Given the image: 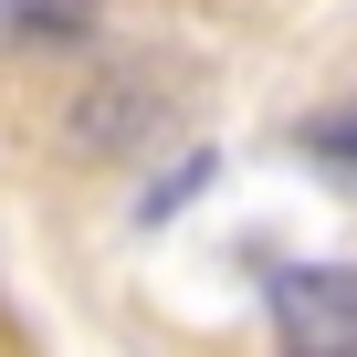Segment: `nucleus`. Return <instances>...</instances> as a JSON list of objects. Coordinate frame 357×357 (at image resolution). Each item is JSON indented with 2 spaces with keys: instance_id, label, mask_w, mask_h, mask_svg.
Wrapping results in <instances>:
<instances>
[{
  "instance_id": "20e7f679",
  "label": "nucleus",
  "mask_w": 357,
  "mask_h": 357,
  "mask_svg": "<svg viewBox=\"0 0 357 357\" xmlns=\"http://www.w3.org/2000/svg\"><path fill=\"white\" fill-rule=\"evenodd\" d=\"M305 147H315L326 168H357V105H347V116H326V126H305Z\"/></svg>"
},
{
  "instance_id": "7ed1b4c3",
  "label": "nucleus",
  "mask_w": 357,
  "mask_h": 357,
  "mask_svg": "<svg viewBox=\"0 0 357 357\" xmlns=\"http://www.w3.org/2000/svg\"><path fill=\"white\" fill-rule=\"evenodd\" d=\"M11 32H32V43H84V0H32Z\"/></svg>"
},
{
  "instance_id": "f03ea898",
  "label": "nucleus",
  "mask_w": 357,
  "mask_h": 357,
  "mask_svg": "<svg viewBox=\"0 0 357 357\" xmlns=\"http://www.w3.org/2000/svg\"><path fill=\"white\" fill-rule=\"evenodd\" d=\"M211 178H221V158H190V168H168L158 190L137 200V221H147V231H158V221H178V211H190V190H211Z\"/></svg>"
},
{
  "instance_id": "f257e3e1",
  "label": "nucleus",
  "mask_w": 357,
  "mask_h": 357,
  "mask_svg": "<svg viewBox=\"0 0 357 357\" xmlns=\"http://www.w3.org/2000/svg\"><path fill=\"white\" fill-rule=\"evenodd\" d=\"M284 357H357V263H284L263 284Z\"/></svg>"
}]
</instances>
